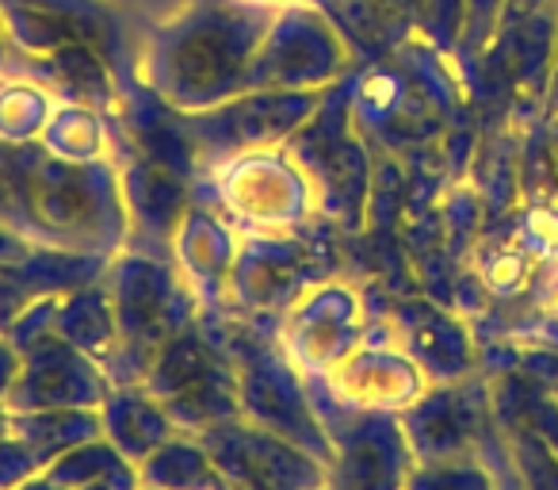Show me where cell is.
Instances as JSON below:
<instances>
[{"mask_svg": "<svg viewBox=\"0 0 558 490\" xmlns=\"http://www.w3.org/2000/svg\"><path fill=\"white\" fill-rule=\"evenodd\" d=\"M203 330L222 345L226 357L238 368L241 418L303 444L314 459L329 464L333 444H329L326 426H322L318 410H314V403H311L306 375L283 357L276 337L256 334L245 322H226V326L203 322Z\"/></svg>", "mask_w": 558, "mask_h": 490, "instance_id": "obj_1", "label": "cell"}, {"mask_svg": "<svg viewBox=\"0 0 558 490\" xmlns=\"http://www.w3.org/2000/svg\"><path fill=\"white\" fill-rule=\"evenodd\" d=\"M142 387L169 410L177 429L187 437L241 418L238 368L203 326H187L180 337H172Z\"/></svg>", "mask_w": 558, "mask_h": 490, "instance_id": "obj_2", "label": "cell"}, {"mask_svg": "<svg viewBox=\"0 0 558 490\" xmlns=\"http://www.w3.org/2000/svg\"><path fill=\"white\" fill-rule=\"evenodd\" d=\"M306 391L333 444L326 464L329 490H405L417 456L405 441L402 418L337 403L322 380H306Z\"/></svg>", "mask_w": 558, "mask_h": 490, "instance_id": "obj_3", "label": "cell"}, {"mask_svg": "<svg viewBox=\"0 0 558 490\" xmlns=\"http://www.w3.org/2000/svg\"><path fill=\"white\" fill-rule=\"evenodd\" d=\"M215 192L233 223L256 234H288L306 223L318 203V188L303 169V157L271 146H253L218 165Z\"/></svg>", "mask_w": 558, "mask_h": 490, "instance_id": "obj_4", "label": "cell"}, {"mask_svg": "<svg viewBox=\"0 0 558 490\" xmlns=\"http://www.w3.org/2000/svg\"><path fill=\"white\" fill-rule=\"evenodd\" d=\"M230 490H329V471L303 444L253 426L245 418L222 421L199 433Z\"/></svg>", "mask_w": 558, "mask_h": 490, "instance_id": "obj_5", "label": "cell"}, {"mask_svg": "<svg viewBox=\"0 0 558 490\" xmlns=\"http://www.w3.org/2000/svg\"><path fill=\"white\" fill-rule=\"evenodd\" d=\"M367 334V314L356 291L344 284H314L283 311L276 345L306 375H329Z\"/></svg>", "mask_w": 558, "mask_h": 490, "instance_id": "obj_6", "label": "cell"}, {"mask_svg": "<svg viewBox=\"0 0 558 490\" xmlns=\"http://www.w3.org/2000/svg\"><path fill=\"white\" fill-rule=\"evenodd\" d=\"M326 391L344 406L379 414H402L425 395L428 372L395 342V337H375L372 330L364 342L341 360L329 375H318Z\"/></svg>", "mask_w": 558, "mask_h": 490, "instance_id": "obj_7", "label": "cell"}, {"mask_svg": "<svg viewBox=\"0 0 558 490\" xmlns=\"http://www.w3.org/2000/svg\"><path fill=\"white\" fill-rule=\"evenodd\" d=\"M20 380L9 395V410H54V406H100L111 380L100 360L81 352L58 334H43L20 349Z\"/></svg>", "mask_w": 558, "mask_h": 490, "instance_id": "obj_8", "label": "cell"}, {"mask_svg": "<svg viewBox=\"0 0 558 490\" xmlns=\"http://www.w3.org/2000/svg\"><path fill=\"white\" fill-rule=\"evenodd\" d=\"M100 421H104V437L134 467L180 433L177 421L169 418V410L142 383H134V387H111L108 398L100 403Z\"/></svg>", "mask_w": 558, "mask_h": 490, "instance_id": "obj_9", "label": "cell"}, {"mask_svg": "<svg viewBox=\"0 0 558 490\" xmlns=\"http://www.w3.org/2000/svg\"><path fill=\"white\" fill-rule=\"evenodd\" d=\"M405 441H410L417 464H440V459H463V444L474 433L471 406H466L463 391H436V395H421L402 414Z\"/></svg>", "mask_w": 558, "mask_h": 490, "instance_id": "obj_10", "label": "cell"}, {"mask_svg": "<svg viewBox=\"0 0 558 490\" xmlns=\"http://www.w3.org/2000/svg\"><path fill=\"white\" fill-rule=\"evenodd\" d=\"M12 433L27 444L39 471L65 456L70 449L104 437L100 406H54V410H20L12 414Z\"/></svg>", "mask_w": 558, "mask_h": 490, "instance_id": "obj_11", "label": "cell"}, {"mask_svg": "<svg viewBox=\"0 0 558 490\" xmlns=\"http://www.w3.org/2000/svg\"><path fill=\"white\" fill-rule=\"evenodd\" d=\"M43 475L62 490H138V467L108 437L70 449L54 464L43 467Z\"/></svg>", "mask_w": 558, "mask_h": 490, "instance_id": "obj_12", "label": "cell"}, {"mask_svg": "<svg viewBox=\"0 0 558 490\" xmlns=\"http://www.w3.org/2000/svg\"><path fill=\"white\" fill-rule=\"evenodd\" d=\"M138 487L154 490H230L199 437L177 433L138 464Z\"/></svg>", "mask_w": 558, "mask_h": 490, "instance_id": "obj_13", "label": "cell"}, {"mask_svg": "<svg viewBox=\"0 0 558 490\" xmlns=\"http://www.w3.org/2000/svg\"><path fill=\"white\" fill-rule=\"evenodd\" d=\"M54 334L65 337L70 345H77L81 352H88V357L104 364L119 342L116 307H111V299H104L100 291L65 299V303H58Z\"/></svg>", "mask_w": 558, "mask_h": 490, "instance_id": "obj_14", "label": "cell"}, {"mask_svg": "<svg viewBox=\"0 0 558 490\" xmlns=\"http://www.w3.org/2000/svg\"><path fill=\"white\" fill-rule=\"evenodd\" d=\"M405 490H489V482L459 459H440V464L413 467Z\"/></svg>", "mask_w": 558, "mask_h": 490, "instance_id": "obj_15", "label": "cell"}, {"mask_svg": "<svg viewBox=\"0 0 558 490\" xmlns=\"http://www.w3.org/2000/svg\"><path fill=\"white\" fill-rule=\"evenodd\" d=\"M32 475H39V464L27 452V444L16 433L0 437V490H16L20 482H27Z\"/></svg>", "mask_w": 558, "mask_h": 490, "instance_id": "obj_16", "label": "cell"}, {"mask_svg": "<svg viewBox=\"0 0 558 490\" xmlns=\"http://www.w3.org/2000/svg\"><path fill=\"white\" fill-rule=\"evenodd\" d=\"M20 364H24L20 349L0 334V403H9L12 387H16V380H20Z\"/></svg>", "mask_w": 558, "mask_h": 490, "instance_id": "obj_17", "label": "cell"}, {"mask_svg": "<svg viewBox=\"0 0 558 490\" xmlns=\"http://www.w3.org/2000/svg\"><path fill=\"white\" fill-rule=\"evenodd\" d=\"M547 4H555V0H509V4H505V24H512V20L532 16V12L547 9Z\"/></svg>", "mask_w": 558, "mask_h": 490, "instance_id": "obj_18", "label": "cell"}, {"mask_svg": "<svg viewBox=\"0 0 558 490\" xmlns=\"http://www.w3.org/2000/svg\"><path fill=\"white\" fill-rule=\"evenodd\" d=\"M547 100H550V111H555V116H558V32H555V70H550Z\"/></svg>", "mask_w": 558, "mask_h": 490, "instance_id": "obj_19", "label": "cell"}, {"mask_svg": "<svg viewBox=\"0 0 558 490\" xmlns=\"http://www.w3.org/2000/svg\"><path fill=\"white\" fill-rule=\"evenodd\" d=\"M16 490H62V487H58V482H50L47 479V475H32V479H27V482H20V487Z\"/></svg>", "mask_w": 558, "mask_h": 490, "instance_id": "obj_20", "label": "cell"}, {"mask_svg": "<svg viewBox=\"0 0 558 490\" xmlns=\"http://www.w3.org/2000/svg\"><path fill=\"white\" fill-rule=\"evenodd\" d=\"M245 4H306V0H245Z\"/></svg>", "mask_w": 558, "mask_h": 490, "instance_id": "obj_21", "label": "cell"}, {"mask_svg": "<svg viewBox=\"0 0 558 490\" xmlns=\"http://www.w3.org/2000/svg\"><path fill=\"white\" fill-rule=\"evenodd\" d=\"M138 490H154V487H138Z\"/></svg>", "mask_w": 558, "mask_h": 490, "instance_id": "obj_22", "label": "cell"}]
</instances>
